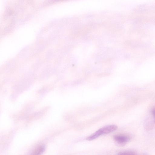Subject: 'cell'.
I'll return each mask as SVG.
<instances>
[{"mask_svg":"<svg viewBox=\"0 0 155 155\" xmlns=\"http://www.w3.org/2000/svg\"><path fill=\"white\" fill-rule=\"evenodd\" d=\"M117 128L115 125H111L104 126L88 137L87 140H94L101 135L107 134L116 130Z\"/></svg>","mask_w":155,"mask_h":155,"instance_id":"obj_1","label":"cell"},{"mask_svg":"<svg viewBox=\"0 0 155 155\" xmlns=\"http://www.w3.org/2000/svg\"><path fill=\"white\" fill-rule=\"evenodd\" d=\"M114 139L119 144L124 145L128 143L131 139L130 136L125 134H118L114 136Z\"/></svg>","mask_w":155,"mask_h":155,"instance_id":"obj_2","label":"cell"},{"mask_svg":"<svg viewBox=\"0 0 155 155\" xmlns=\"http://www.w3.org/2000/svg\"><path fill=\"white\" fill-rule=\"evenodd\" d=\"M45 147L44 145H41L36 147L29 155H41L45 150Z\"/></svg>","mask_w":155,"mask_h":155,"instance_id":"obj_3","label":"cell"},{"mask_svg":"<svg viewBox=\"0 0 155 155\" xmlns=\"http://www.w3.org/2000/svg\"><path fill=\"white\" fill-rule=\"evenodd\" d=\"M117 155H136V154L133 150H125L119 152Z\"/></svg>","mask_w":155,"mask_h":155,"instance_id":"obj_4","label":"cell"},{"mask_svg":"<svg viewBox=\"0 0 155 155\" xmlns=\"http://www.w3.org/2000/svg\"><path fill=\"white\" fill-rule=\"evenodd\" d=\"M151 113L153 118L154 122L155 124V107L153 108L151 110Z\"/></svg>","mask_w":155,"mask_h":155,"instance_id":"obj_5","label":"cell"}]
</instances>
